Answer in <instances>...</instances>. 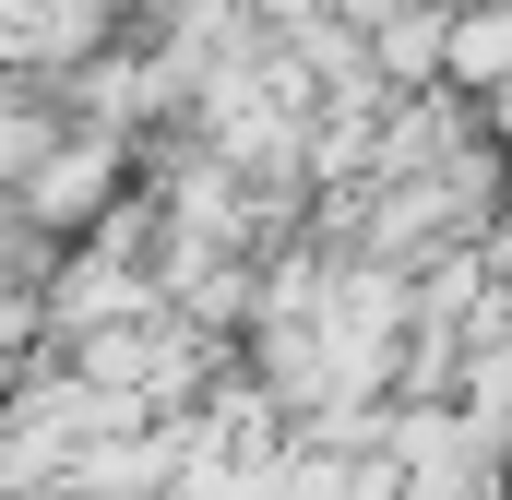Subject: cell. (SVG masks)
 <instances>
[{
	"instance_id": "obj_1",
	"label": "cell",
	"mask_w": 512,
	"mask_h": 500,
	"mask_svg": "<svg viewBox=\"0 0 512 500\" xmlns=\"http://www.w3.org/2000/svg\"><path fill=\"white\" fill-rule=\"evenodd\" d=\"M108 191H120V131H60V143H48V167H36L12 203H24L48 239H72L84 215H108Z\"/></svg>"
},
{
	"instance_id": "obj_2",
	"label": "cell",
	"mask_w": 512,
	"mask_h": 500,
	"mask_svg": "<svg viewBox=\"0 0 512 500\" xmlns=\"http://www.w3.org/2000/svg\"><path fill=\"white\" fill-rule=\"evenodd\" d=\"M453 72H477V84L512 72V12H489V24H465V36H453Z\"/></svg>"
}]
</instances>
